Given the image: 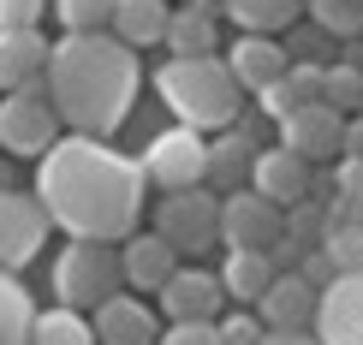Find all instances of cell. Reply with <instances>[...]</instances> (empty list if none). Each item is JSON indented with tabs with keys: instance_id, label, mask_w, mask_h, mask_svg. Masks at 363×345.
Here are the masks:
<instances>
[{
	"instance_id": "obj_1",
	"label": "cell",
	"mask_w": 363,
	"mask_h": 345,
	"mask_svg": "<svg viewBox=\"0 0 363 345\" xmlns=\"http://www.w3.org/2000/svg\"><path fill=\"white\" fill-rule=\"evenodd\" d=\"M36 203L72 238L119 244L125 232H138V215L149 208V179L131 155L108 149V137L72 131L36 155Z\"/></svg>"
},
{
	"instance_id": "obj_2",
	"label": "cell",
	"mask_w": 363,
	"mask_h": 345,
	"mask_svg": "<svg viewBox=\"0 0 363 345\" xmlns=\"http://www.w3.org/2000/svg\"><path fill=\"white\" fill-rule=\"evenodd\" d=\"M138 48H125L108 30H66V42H48L42 89L54 101V119L78 137H113L138 108Z\"/></svg>"
},
{
	"instance_id": "obj_3",
	"label": "cell",
	"mask_w": 363,
	"mask_h": 345,
	"mask_svg": "<svg viewBox=\"0 0 363 345\" xmlns=\"http://www.w3.org/2000/svg\"><path fill=\"white\" fill-rule=\"evenodd\" d=\"M155 89L179 113V125H191V131H226L238 119V96H245V89L233 84V72H226V60H215V54L167 60Z\"/></svg>"
},
{
	"instance_id": "obj_4",
	"label": "cell",
	"mask_w": 363,
	"mask_h": 345,
	"mask_svg": "<svg viewBox=\"0 0 363 345\" xmlns=\"http://www.w3.org/2000/svg\"><path fill=\"white\" fill-rule=\"evenodd\" d=\"M119 292V250L101 238H72L54 262V298L66 310H96Z\"/></svg>"
},
{
	"instance_id": "obj_5",
	"label": "cell",
	"mask_w": 363,
	"mask_h": 345,
	"mask_svg": "<svg viewBox=\"0 0 363 345\" xmlns=\"http://www.w3.org/2000/svg\"><path fill=\"white\" fill-rule=\"evenodd\" d=\"M60 137V119H54V101L42 84H24V89H6L0 101V149L6 155H42Z\"/></svg>"
},
{
	"instance_id": "obj_6",
	"label": "cell",
	"mask_w": 363,
	"mask_h": 345,
	"mask_svg": "<svg viewBox=\"0 0 363 345\" xmlns=\"http://www.w3.org/2000/svg\"><path fill=\"white\" fill-rule=\"evenodd\" d=\"M215 215H220V197H208L203 185H185V191H161L155 203V232L167 238L173 250H208L215 244Z\"/></svg>"
},
{
	"instance_id": "obj_7",
	"label": "cell",
	"mask_w": 363,
	"mask_h": 345,
	"mask_svg": "<svg viewBox=\"0 0 363 345\" xmlns=\"http://www.w3.org/2000/svg\"><path fill=\"white\" fill-rule=\"evenodd\" d=\"M143 179L155 191H185V185H203V167H208V143H203V131H191V125H173V131H161L155 143H149V155L138 161Z\"/></svg>"
},
{
	"instance_id": "obj_8",
	"label": "cell",
	"mask_w": 363,
	"mask_h": 345,
	"mask_svg": "<svg viewBox=\"0 0 363 345\" xmlns=\"http://www.w3.org/2000/svg\"><path fill=\"white\" fill-rule=\"evenodd\" d=\"M215 238L226 250H268L280 238V208L256 191H226L220 197V215H215Z\"/></svg>"
},
{
	"instance_id": "obj_9",
	"label": "cell",
	"mask_w": 363,
	"mask_h": 345,
	"mask_svg": "<svg viewBox=\"0 0 363 345\" xmlns=\"http://www.w3.org/2000/svg\"><path fill=\"white\" fill-rule=\"evenodd\" d=\"M48 208H42L30 191H0V268L6 274H18V268L42 250V238H48Z\"/></svg>"
},
{
	"instance_id": "obj_10",
	"label": "cell",
	"mask_w": 363,
	"mask_h": 345,
	"mask_svg": "<svg viewBox=\"0 0 363 345\" xmlns=\"http://www.w3.org/2000/svg\"><path fill=\"white\" fill-rule=\"evenodd\" d=\"M340 137H345V113H334L328 101H298L280 119V149H292L298 161H340Z\"/></svg>"
},
{
	"instance_id": "obj_11",
	"label": "cell",
	"mask_w": 363,
	"mask_h": 345,
	"mask_svg": "<svg viewBox=\"0 0 363 345\" xmlns=\"http://www.w3.org/2000/svg\"><path fill=\"white\" fill-rule=\"evenodd\" d=\"M315 339L322 345H363V274H334L315 292Z\"/></svg>"
},
{
	"instance_id": "obj_12",
	"label": "cell",
	"mask_w": 363,
	"mask_h": 345,
	"mask_svg": "<svg viewBox=\"0 0 363 345\" xmlns=\"http://www.w3.org/2000/svg\"><path fill=\"white\" fill-rule=\"evenodd\" d=\"M155 292H161L167 322H215L226 310V292H220V280L208 274V268H173Z\"/></svg>"
},
{
	"instance_id": "obj_13",
	"label": "cell",
	"mask_w": 363,
	"mask_h": 345,
	"mask_svg": "<svg viewBox=\"0 0 363 345\" xmlns=\"http://www.w3.org/2000/svg\"><path fill=\"white\" fill-rule=\"evenodd\" d=\"M250 191L268 197L274 208L310 197V161H298L292 149H256L250 155Z\"/></svg>"
},
{
	"instance_id": "obj_14",
	"label": "cell",
	"mask_w": 363,
	"mask_h": 345,
	"mask_svg": "<svg viewBox=\"0 0 363 345\" xmlns=\"http://www.w3.org/2000/svg\"><path fill=\"white\" fill-rule=\"evenodd\" d=\"M256 322L262 327H310L315 316V286L304 274H292V268H274V280L262 286V298H256Z\"/></svg>"
},
{
	"instance_id": "obj_15",
	"label": "cell",
	"mask_w": 363,
	"mask_h": 345,
	"mask_svg": "<svg viewBox=\"0 0 363 345\" xmlns=\"http://www.w3.org/2000/svg\"><path fill=\"white\" fill-rule=\"evenodd\" d=\"M179 268V250L161 232H125L119 238V280H131L138 292H155Z\"/></svg>"
},
{
	"instance_id": "obj_16",
	"label": "cell",
	"mask_w": 363,
	"mask_h": 345,
	"mask_svg": "<svg viewBox=\"0 0 363 345\" xmlns=\"http://www.w3.org/2000/svg\"><path fill=\"white\" fill-rule=\"evenodd\" d=\"M89 327H96V345H155V316H149V304H138V298L113 292L101 298L96 310H89Z\"/></svg>"
},
{
	"instance_id": "obj_17",
	"label": "cell",
	"mask_w": 363,
	"mask_h": 345,
	"mask_svg": "<svg viewBox=\"0 0 363 345\" xmlns=\"http://www.w3.org/2000/svg\"><path fill=\"white\" fill-rule=\"evenodd\" d=\"M226 72H233V84L238 89H262V84H274L280 72H286V48L274 36H256V30H245V36L233 42V60H226Z\"/></svg>"
},
{
	"instance_id": "obj_18",
	"label": "cell",
	"mask_w": 363,
	"mask_h": 345,
	"mask_svg": "<svg viewBox=\"0 0 363 345\" xmlns=\"http://www.w3.org/2000/svg\"><path fill=\"white\" fill-rule=\"evenodd\" d=\"M42 72H48V42H42V24H36V30H0V89L42 84Z\"/></svg>"
},
{
	"instance_id": "obj_19",
	"label": "cell",
	"mask_w": 363,
	"mask_h": 345,
	"mask_svg": "<svg viewBox=\"0 0 363 345\" xmlns=\"http://www.w3.org/2000/svg\"><path fill=\"white\" fill-rule=\"evenodd\" d=\"M161 42L173 48V60H196V54H215V42H220V18H215V6H179L167 12V30H161Z\"/></svg>"
},
{
	"instance_id": "obj_20",
	"label": "cell",
	"mask_w": 363,
	"mask_h": 345,
	"mask_svg": "<svg viewBox=\"0 0 363 345\" xmlns=\"http://www.w3.org/2000/svg\"><path fill=\"white\" fill-rule=\"evenodd\" d=\"M167 0H113V18H108V36H119L125 48H155L161 30H167Z\"/></svg>"
},
{
	"instance_id": "obj_21",
	"label": "cell",
	"mask_w": 363,
	"mask_h": 345,
	"mask_svg": "<svg viewBox=\"0 0 363 345\" xmlns=\"http://www.w3.org/2000/svg\"><path fill=\"white\" fill-rule=\"evenodd\" d=\"M215 280H220L226 304H256L262 286L274 280V262H268V250H226V268Z\"/></svg>"
},
{
	"instance_id": "obj_22",
	"label": "cell",
	"mask_w": 363,
	"mask_h": 345,
	"mask_svg": "<svg viewBox=\"0 0 363 345\" xmlns=\"http://www.w3.org/2000/svg\"><path fill=\"white\" fill-rule=\"evenodd\" d=\"M250 155H256V137L238 125H226L220 143H208V167H203V185L215 179L220 191H238V179H250Z\"/></svg>"
},
{
	"instance_id": "obj_23",
	"label": "cell",
	"mask_w": 363,
	"mask_h": 345,
	"mask_svg": "<svg viewBox=\"0 0 363 345\" xmlns=\"http://www.w3.org/2000/svg\"><path fill=\"white\" fill-rule=\"evenodd\" d=\"M215 12H233L238 30H256V36H274V30H292L304 0H215Z\"/></svg>"
},
{
	"instance_id": "obj_24",
	"label": "cell",
	"mask_w": 363,
	"mask_h": 345,
	"mask_svg": "<svg viewBox=\"0 0 363 345\" xmlns=\"http://www.w3.org/2000/svg\"><path fill=\"white\" fill-rule=\"evenodd\" d=\"M30 345H96V327H89L84 310H42L30 322Z\"/></svg>"
},
{
	"instance_id": "obj_25",
	"label": "cell",
	"mask_w": 363,
	"mask_h": 345,
	"mask_svg": "<svg viewBox=\"0 0 363 345\" xmlns=\"http://www.w3.org/2000/svg\"><path fill=\"white\" fill-rule=\"evenodd\" d=\"M30 322H36V304L18 286V274L0 268V345H30Z\"/></svg>"
},
{
	"instance_id": "obj_26",
	"label": "cell",
	"mask_w": 363,
	"mask_h": 345,
	"mask_svg": "<svg viewBox=\"0 0 363 345\" xmlns=\"http://www.w3.org/2000/svg\"><path fill=\"white\" fill-rule=\"evenodd\" d=\"M304 12L315 18L322 36H363V0H304Z\"/></svg>"
},
{
	"instance_id": "obj_27",
	"label": "cell",
	"mask_w": 363,
	"mask_h": 345,
	"mask_svg": "<svg viewBox=\"0 0 363 345\" xmlns=\"http://www.w3.org/2000/svg\"><path fill=\"white\" fill-rule=\"evenodd\" d=\"M322 256L334 262V274H363V220L322 232Z\"/></svg>"
},
{
	"instance_id": "obj_28",
	"label": "cell",
	"mask_w": 363,
	"mask_h": 345,
	"mask_svg": "<svg viewBox=\"0 0 363 345\" xmlns=\"http://www.w3.org/2000/svg\"><path fill=\"white\" fill-rule=\"evenodd\" d=\"M322 101L334 113H357L363 108V66H328V78H322Z\"/></svg>"
},
{
	"instance_id": "obj_29",
	"label": "cell",
	"mask_w": 363,
	"mask_h": 345,
	"mask_svg": "<svg viewBox=\"0 0 363 345\" xmlns=\"http://www.w3.org/2000/svg\"><path fill=\"white\" fill-rule=\"evenodd\" d=\"M54 18L66 30H108L113 0H54Z\"/></svg>"
},
{
	"instance_id": "obj_30",
	"label": "cell",
	"mask_w": 363,
	"mask_h": 345,
	"mask_svg": "<svg viewBox=\"0 0 363 345\" xmlns=\"http://www.w3.org/2000/svg\"><path fill=\"white\" fill-rule=\"evenodd\" d=\"M322 78H328V66H315V60H298V54H286V89H292L298 101H322Z\"/></svg>"
},
{
	"instance_id": "obj_31",
	"label": "cell",
	"mask_w": 363,
	"mask_h": 345,
	"mask_svg": "<svg viewBox=\"0 0 363 345\" xmlns=\"http://www.w3.org/2000/svg\"><path fill=\"white\" fill-rule=\"evenodd\" d=\"M215 334H220V345H256L262 339V322H256V310H220Z\"/></svg>"
},
{
	"instance_id": "obj_32",
	"label": "cell",
	"mask_w": 363,
	"mask_h": 345,
	"mask_svg": "<svg viewBox=\"0 0 363 345\" xmlns=\"http://www.w3.org/2000/svg\"><path fill=\"white\" fill-rule=\"evenodd\" d=\"M48 0H0V30H36Z\"/></svg>"
},
{
	"instance_id": "obj_33",
	"label": "cell",
	"mask_w": 363,
	"mask_h": 345,
	"mask_svg": "<svg viewBox=\"0 0 363 345\" xmlns=\"http://www.w3.org/2000/svg\"><path fill=\"white\" fill-rule=\"evenodd\" d=\"M155 345H220L215 322H173L167 334H155Z\"/></svg>"
},
{
	"instance_id": "obj_34",
	"label": "cell",
	"mask_w": 363,
	"mask_h": 345,
	"mask_svg": "<svg viewBox=\"0 0 363 345\" xmlns=\"http://www.w3.org/2000/svg\"><path fill=\"white\" fill-rule=\"evenodd\" d=\"M256 101H262V113H268V119H286V113L298 108V96L286 89V72H280L274 84H262V89H256Z\"/></svg>"
},
{
	"instance_id": "obj_35",
	"label": "cell",
	"mask_w": 363,
	"mask_h": 345,
	"mask_svg": "<svg viewBox=\"0 0 363 345\" xmlns=\"http://www.w3.org/2000/svg\"><path fill=\"white\" fill-rule=\"evenodd\" d=\"M334 191H340V197H357V203H363V161H357V155H340V167H334Z\"/></svg>"
},
{
	"instance_id": "obj_36",
	"label": "cell",
	"mask_w": 363,
	"mask_h": 345,
	"mask_svg": "<svg viewBox=\"0 0 363 345\" xmlns=\"http://www.w3.org/2000/svg\"><path fill=\"white\" fill-rule=\"evenodd\" d=\"M298 262H304V268H298V274H304V280H310V286H315V292H322V286H328V280H334V262H328V256H322V244H315V250H304V256H298Z\"/></svg>"
},
{
	"instance_id": "obj_37",
	"label": "cell",
	"mask_w": 363,
	"mask_h": 345,
	"mask_svg": "<svg viewBox=\"0 0 363 345\" xmlns=\"http://www.w3.org/2000/svg\"><path fill=\"white\" fill-rule=\"evenodd\" d=\"M322 220H328V227H352V220H363V203H357V197H340V191H334V203L322 208Z\"/></svg>"
},
{
	"instance_id": "obj_38",
	"label": "cell",
	"mask_w": 363,
	"mask_h": 345,
	"mask_svg": "<svg viewBox=\"0 0 363 345\" xmlns=\"http://www.w3.org/2000/svg\"><path fill=\"white\" fill-rule=\"evenodd\" d=\"M256 345H322V339H315L310 327H262Z\"/></svg>"
},
{
	"instance_id": "obj_39",
	"label": "cell",
	"mask_w": 363,
	"mask_h": 345,
	"mask_svg": "<svg viewBox=\"0 0 363 345\" xmlns=\"http://www.w3.org/2000/svg\"><path fill=\"white\" fill-rule=\"evenodd\" d=\"M340 155H357V161H363V113H345V137H340Z\"/></svg>"
},
{
	"instance_id": "obj_40",
	"label": "cell",
	"mask_w": 363,
	"mask_h": 345,
	"mask_svg": "<svg viewBox=\"0 0 363 345\" xmlns=\"http://www.w3.org/2000/svg\"><path fill=\"white\" fill-rule=\"evenodd\" d=\"M0 191H12V161L0 155Z\"/></svg>"
},
{
	"instance_id": "obj_41",
	"label": "cell",
	"mask_w": 363,
	"mask_h": 345,
	"mask_svg": "<svg viewBox=\"0 0 363 345\" xmlns=\"http://www.w3.org/2000/svg\"><path fill=\"white\" fill-rule=\"evenodd\" d=\"M196 6H215V0H196Z\"/></svg>"
},
{
	"instance_id": "obj_42",
	"label": "cell",
	"mask_w": 363,
	"mask_h": 345,
	"mask_svg": "<svg viewBox=\"0 0 363 345\" xmlns=\"http://www.w3.org/2000/svg\"><path fill=\"white\" fill-rule=\"evenodd\" d=\"M357 113H363V108H357Z\"/></svg>"
}]
</instances>
